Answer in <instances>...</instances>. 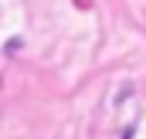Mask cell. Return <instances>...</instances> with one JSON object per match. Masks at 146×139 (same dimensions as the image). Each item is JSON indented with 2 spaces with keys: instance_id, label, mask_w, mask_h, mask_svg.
<instances>
[]
</instances>
